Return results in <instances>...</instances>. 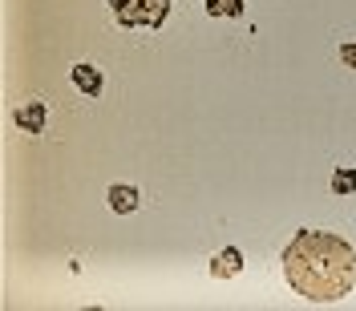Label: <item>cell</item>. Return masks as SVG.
Returning a JSON list of instances; mask_svg holds the SVG:
<instances>
[{"label": "cell", "mask_w": 356, "mask_h": 311, "mask_svg": "<svg viewBox=\"0 0 356 311\" xmlns=\"http://www.w3.org/2000/svg\"><path fill=\"white\" fill-rule=\"evenodd\" d=\"M284 275L296 295L312 303H336L356 287V251L340 235L300 230L284 251Z\"/></svg>", "instance_id": "obj_1"}, {"label": "cell", "mask_w": 356, "mask_h": 311, "mask_svg": "<svg viewBox=\"0 0 356 311\" xmlns=\"http://www.w3.org/2000/svg\"><path fill=\"white\" fill-rule=\"evenodd\" d=\"M175 0H110L113 8V21L122 28H158L166 21Z\"/></svg>", "instance_id": "obj_2"}, {"label": "cell", "mask_w": 356, "mask_h": 311, "mask_svg": "<svg viewBox=\"0 0 356 311\" xmlns=\"http://www.w3.org/2000/svg\"><path fill=\"white\" fill-rule=\"evenodd\" d=\"M239 271H243V251L239 246H222L219 255L211 259V275L215 279H235Z\"/></svg>", "instance_id": "obj_3"}, {"label": "cell", "mask_w": 356, "mask_h": 311, "mask_svg": "<svg viewBox=\"0 0 356 311\" xmlns=\"http://www.w3.org/2000/svg\"><path fill=\"white\" fill-rule=\"evenodd\" d=\"M73 85L81 89L86 97H97V93H102V69H97V65H89V61L73 65Z\"/></svg>", "instance_id": "obj_4"}, {"label": "cell", "mask_w": 356, "mask_h": 311, "mask_svg": "<svg viewBox=\"0 0 356 311\" xmlns=\"http://www.w3.org/2000/svg\"><path fill=\"white\" fill-rule=\"evenodd\" d=\"M17 126L29 133H41L44 130V106L41 101H29L24 110H17Z\"/></svg>", "instance_id": "obj_5"}, {"label": "cell", "mask_w": 356, "mask_h": 311, "mask_svg": "<svg viewBox=\"0 0 356 311\" xmlns=\"http://www.w3.org/2000/svg\"><path fill=\"white\" fill-rule=\"evenodd\" d=\"M110 206L118 210V215L138 210V190H134V186H110Z\"/></svg>", "instance_id": "obj_6"}, {"label": "cell", "mask_w": 356, "mask_h": 311, "mask_svg": "<svg viewBox=\"0 0 356 311\" xmlns=\"http://www.w3.org/2000/svg\"><path fill=\"white\" fill-rule=\"evenodd\" d=\"M332 194H340V199L356 194V170L353 166H336L332 170Z\"/></svg>", "instance_id": "obj_7"}, {"label": "cell", "mask_w": 356, "mask_h": 311, "mask_svg": "<svg viewBox=\"0 0 356 311\" xmlns=\"http://www.w3.org/2000/svg\"><path fill=\"white\" fill-rule=\"evenodd\" d=\"M207 12L211 17H239L243 12V0H207Z\"/></svg>", "instance_id": "obj_8"}, {"label": "cell", "mask_w": 356, "mask_h": 311, "mask_svg": "<svg viewBox=\"0 0 356 311\" xmlns=\"http://www.w3.org/2000/svg\"><path fill=\"white\" fill-rule=\"evenodd\" d=\"M340 61H344V65H348V69H356V41H353V44H344V49H340Z\"/></svg>", "instance_id": "obj_9"}]
</instances>
